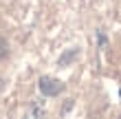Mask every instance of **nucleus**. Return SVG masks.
I'll use <instances>...</instances> for the list:
<instances>
[{
	"label": "nucleus",
	"mask_w": 121,
	"mask_h": 119,
	"mask_svg": "<svg viewBox=\"0 0 121 119\" xmlns=\"http://www.w3.org/2000/svg\"><path fill=\"white\" fill-rule=\"evenodd\" d=\"M38 86H40V93L46 95V97H55V95H60L62 90H64V84L60 79H55V77H48V75L40 77Z\"/></svg>",
	"instance_id": "obj_1"
},
{
	"label": "nucleus",
	"mask_w": 121,
	"mask_h": 119,
	"mask_svg": "<svg viewBox=\"0 0 121 119\" xmlns=\"http://www.w3.org/2000/svg\"><path fill=\"white\" fill-rule=\"evenodd\" d=\"M7 53H9V46H7V40L0 38V60L7 57Z\"/></svg>",
	"instance_id": "obj_2"
}]
</instances>
